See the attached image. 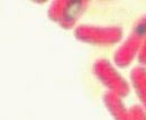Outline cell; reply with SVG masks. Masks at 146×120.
<instances>
[{"label":"cell","instance_id":"obj_3","mask_svg":"<svg viewBox=\"0 0 146 120\" xmlns=\"http://www.w3.org/2000/svg\"><path fill=\"white\" fill-rule=\"evenodd\" d=\"M74 36L83 43L108 46L120 42L123 29L118 26L80 25L75 28Z\"/></svg>","mask_w":146,"mask_h":120},{"label":"cell","instance_id":"obj_8","mask_svg":"<svg viewBox=\"0 0 146 120\" xmlns=\"http://www.w3.org/2000/svg\"><path fill=\"white\" fill-rule=\"evenodd\" d=\"M138 62L142 64V65H146V38L143 42V45L141 47V51L138 53Z\"/></svg>","mask_w":146,"mask_h":120},{"label":"cell","instance_id":"obj_7","mask_svg":"<svg viewBox=\"0 0 146 120\" xmlns=\"http://www.w3.org/2000/svg\"><path fill=\"white\" fill-rule=\"evenodd\" d=\"M131 120H146V110L143 105L135 104L129 109Z\"/></svg>","mask_w":146,"mask_h":120},{"label":"cell","instance_id":"obj_4","mask_svg":"<svg viewBox=\"0 0 146 120\" xmlns=\"http://www.w3.org/2000/svg\"><path fill=\"white\" fill-rule=\"evenodd\" d=\"M93 74L98 80L108 88L110 92L123 98L129 93L127 81L117 72L113 65L106 58H99L93 64Z\"/></svg>","mask_w":146,"mask_h":120},{"label":"cell","instance_id":"obj_2","mask_svg":"<svg viewBox=\"0 0 146 120\" xmlns=\"http://www.w3.org/2000/svg\"><path fill=\"white\" fill-rule=\"evenodd\" d=\"M88 5L89 2L83 0L53 1L48 8L47 15L53 21L57 23L62 28L70 29V28H73L78 19L84 14Z\"/></svg>","mask_w":146,"mask_h":120},{"label":"cell","instance_id":"obj_6","mask_svg":"<svg viewBox=\"0 0 146 120\" xmlns=\"http://www.w3.org/2000/svg\"><path fill=\"white\" fill-rule=\"evenodd\" d=\"M130 80L136 91L142 105L146 110V69L144 66H136L130 72Z\"/></svg>","mask_w":146,"mask_h":120},{"label":"cell","instance_id":"obj_5","mask_svg":"<svg viewBox=\"0 0 146 120\" xmlns=\"http://www.w3.org/2000/svg\"><path fill=\"white\" fill-rule=\"evenodd\" d=\"M104 102L115 120H131L129 109L125 107L121 98L117 94L110 91L106 92L104 94Z\"/></svg>","mask_w":146,"mask_h":120},{"label":"cell","instance_id":"obj_1","mask_svg":"<svg viewBox=\"0 0 146 120\" xmlns=\"http://www.w3.org/2000/svg\"><path fill=\"white\" fill-rule=\"evenodd\" d=\"M146 38V14L139 18L134 27L131 33L129 34L127 39L117 48L113 54V62L119 68L128 66L133 60L138 56L143 42Z\"/></svg>","mask_w":146,"mask_h":120}]
</instances>
